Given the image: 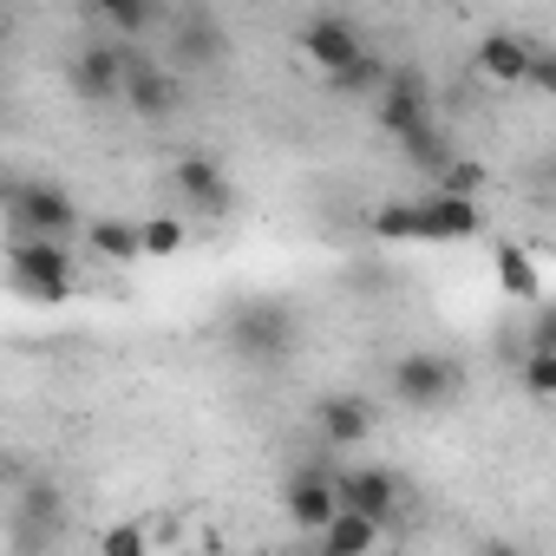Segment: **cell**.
Wrapping results in <instances>:
<instances>
[{"instance_id":"12","label":"cell","mask_w":556,"mask_h":556,"mask_svg":"<svg viewBox=\"0 0 556 556\" xmlns=\"http://www.w3.org/2000/svg\"><path fill=\"white\" fill-rule=\"evenodd\" d=\"M341 510L374 517V523L393 530V517L406 510V484H400V471H393V465H348V471H341Z\"/></svg>"},{"instance_id":"15","label":"cell","mask_w":556,"mask_h":556,"mask_svg":"<svg viewBox=\"0 0 556 556\" xmlns=\"http://www.w3.org/2000/svg\"><path fill=\"white\" fill-rule=\"evenodd\" d=\"M125 105H131L138 118H170V112H177V66H170V60H157V53H138V47H131Z\"/></svg>"},{"instance_id":"28","label":"cell","mask_w":556,"mask_h":556,"mask_svg":"<svg viewBox=\"0 0 556 556\" xmlns=\"http://www.w3.org/2000/svg\"><path fill=\"white\" fill-rule=\"evenodd\" d=\"M471 556H530V549H523V543H510V536H484Z\"/></svg>"},{"instance_id":"24","label":"cell","mask_w":556,"mask_h":556,"mask_svg":"<svg viewBox=\"0 0 556 556\" xmlns=\"http://www.w3.org/2000/svg\"><path fill=\"white\" fill-rule=\"evenodd\" d=\"M439 190H445V197H471V203H478V190H484V164H471V157H452V170L439 177Z\"/></svg>"},{"instance_id":"9","label":"cell","mask_w":556,"mask_h":556,"mask_svg":"<svg viewBox=\"0 0 556 556\" xmlns=\"http://www.w3.org/2000/svg\"><path fill=\"white\" fill-rule=\"evenodd\" d=\"M170 190H177V203L197 210V216H229V210H236V184H229V170H223L216 151H184V157L170 164Z\"/></svg>"},{"instance_id":"20","label":"cell","mask_w":556,"mask_h":556,"mask_svg":"<svg viewBox=\"0 0 556 556\" xmlns=\"http://www.w3.org/2000/svg\"><path fill=\"white\" fill-rule=\"evenodd\" d=\"M86 236H92V255H105V262H144V223L105 216V223H92Z\"/></svg>"},{"instance_id":"25","label":"cell","mask_w":556,"mask_h":556,"mask_svg":"<svg viewBox=\"0 0 556 556\" xmlns=\"http://www.w3.org/2000/svg\"><path fill=\"white\" fill-rule=\"evenodd\" d=\"M99 556H151V543H144V530H138V523H105Z\"/></svg>"},{"instance_id":"8","label":"cell","mask_w":556,"mask_h":556,"mask_svg":"<svg viewBox=\"0 0 556 556\" xmlns=\"http://www.w3.org/2000/svg\"><path fill=\"white\" fill-rule=\"evenodd\" d=\"M66 79L86 105H125V79H131V47L118 40H86L66 60Z\"/></svg>"},{"instance_id":"27","label":"cell","mask_w":556,"mask_h":556,"mask_svg":"<svg viewBox=\"0 0 556 556\" xmlns=\"http://www.w3.org/2000/svg\"><path fill=\"white\" fill-rule=\"evenodd\" d=\"M523 354H556V302H536L530 315V348Z\"/></svg>"},{"instance_id":"11","label":"cell","mask_w":556,"mask_h":556,"mask_svg":"<svg viewBox=\"0 0 556 556\" xmlns=\"http://www.w3.org/2000/svg\"><path fill=\"white\" fill-rule=\"evenodd\" d=\"M374 125H380L393 144L419 138L426 125H439V112H432V86H426L413 66H400V73H393V86H387V92H380V105H374Z\"/></svg>"},{"instance_id":"23","label":"cell","mask_w":556,"mask_h":556,"mask_svg":"<svg viewBox=\"0 0 556 556\" xmlns=\"http://www.w3.org/2000/svg\"><path fill=\"white\" fill-rule=\"evenodd\" d=\"M177 249H184V223H177V216H144V255L164 262V255H177Z\"/></svg>"},{"instance_id":"26","label":"cell","mask_w":556,"mask_h":556,"mask_svg":"<svg viewBox=\"0 0 556 556\" xmlns=\"http://www.w3.org/2000/svg\"><path fill=\"white\" fill-rule=\"evenodd\" d=\"M523 92L556 99V47H536V53H530V79H523Z\"/></svg>"},{"instance_id":"19","label":"cell","mask_w":556,"mask_h":556,"mask_svg":"<svg viewBox=\"0 0 556 556\" xmlns=\"http://www.w3.org/2000/svg\"><path fill=\"white\" fill-rule=\"evenodd\" d=\"M491 262H497V289H504L510 302H523V308H536V302H543L536 262H530V255H523L517 242H497V255H491Z\"/></svg>"},{"instance_id":"18","label":"cell","mask_w":556,"mask_h":556,"mask_svg":"<svg viewBox=\"0 0 556 556\" xmlns=\"http://www.w3.org/2000/svg\"><path fill=\"white\" fill-rule=\"evenodd\" d=\"M157 21H170L164 8H144V0H99L92 8V27H99V40H131V34H144V27H157Z\"/></svg>"},{"instance_id":"22","label":"cell","mask_w":556,"mask_h":556,"mask_svg":"<svg viewBox=\"0 0 556 556\" xmlns=\"http://www.w3.org/2000/svg\"><path fill=\"white\" fill-rule=\"evenodd\" d=\"M517 380H523V393L530 400H556V354H523V367H517Z\"/></svg>"},{"instance_id":"14","label":"cell","mask_w":556,"mask_h":556,"mask_svg":"<svg viewBox=\"0 0 556 556\" xmlns=\"http://www.w3.org/2000/svg\"><path fill=\"white\" fill-rule=\"evenodd\" d=\"M223 53H229V34L216 14H203V8L170 14V53H164L170 66H223Z\"/></svg>"},{"instance_id":"3","label":"cell","mask_w":556,"mask_h":556,"mask_svg":"<svg viewBox=\"0 0 556 556\" xmlns=\"http://www.w3.org/2000/svg\"><path fill=\"white\" fill-rule=\"evenodd\" d=\"M8 289L21 302L60 308L73 295V249L66 242H40V236H14L8 242Z\"/></svg>"},{"instance_id":"5","label":"cell","mask_w":556,"mask_h":556,"mask_svg":"<svg viewBox=\"0 0 556 556\" xmlns=\"http://www.w3.org/2000/svg\"><path fill=\"white\" fill-rule=\"evenodd\" d=\"M66 523V491L53 478H27L14 471V510H8V536H14V556H47L53 536Z\"/></svg>"},{"instance_id":"1","label":"cell","mask_w":556,"mask_h":556,"mask_svg":"<svg viewBox=\"0 0 556 556\" xmlns=\"http://www.w3.org/2000/svg\"><path fill=\"white\" fill-rule=\"evenodd\" d=\"M380 242H471L484 229V210L471 197H426V203H380L367 223Z\"/></svg>"},{"instance_id":"21","label":"cell","mask_w":556,"mask_h":556,"mask_svg":"<svg viewBox=\"0 0 556 556\" xmlns=\"http://www.w3.org/2000/svg\"><path fill=\"white\" fill-rule=\"evenodd\" d=\"M400 151H406V164H419V170H432V177H445V170H452V157H458V151H452V138H445V125H426V131H419V138H406Z\"/></svg>"},{"instance_id":"17","label":"cell","mask_w":556,"mask_h":556,"mask_svg":"<svg viewBox=\"0 0 556 556\" xmlns=\"http://www.w3.org/2000/svg\"><path fill=\"white\" fill-rule=\"evenodd\" d=\"M380 549H387V523H374V517L341 510V517L321 530V556H380Z\"/></svg>"},{"instance_id":"10","label":"cell","mask_w":556,"mask_h":556,"mask_svg":"<svg viewBox=\"0 0 556 556\" xmlns=\"http://www.w3.org/2000/svg\"><path fill=\"white\" fill-rule=\"evenodd\" d=\"M282 510H289L295 530L321 536V530L341 517V471H328V465H295L289 484H282Z\"/></svg>"},{"instance_id":"7","label":"cell","mask_w":556,"mask_h":556,"mask_svg":"<svg viewBox=\"0 0 556 556\" xmlns=\"http://www.w3.org/2000/svg\"><path fill=\"white\" fill-rule=\"evenodd\" d=\"M295 47H302V60L334 86L341 73H354L367 53H374V40L348 21V14H315V21H302V34H295Z\"/></svg>"},{"instance_id":"6","label":"cell","mask_w":556,"mask_h":556,"mask_svg":"<svg viewBox=\"0 0 556 556\" xmlns=\"http://www.w3.org/2000/svg\"><path fill=\"white\" fill-rule=\"evenodd\" d=\"M458 387H465V374H458V361L439 354V348H413V354L393 361V400H400L406 413H445V406L458 400Z\"/></svg>"},{"instance_id":"4","label":"cell","mask_w":556,"mask_h":556,"mask_svg":"<svg viewBox=\"0 0 556 556\" xmlns=\"http://www.w3.org/2000/svg\"><path fill=\"white\" fill-rule=\"evenodd\" d=\"M223 334H229V354L249 361V367H282L295 354V341H302V328H295V315L282 302H236Z\"/></svg>"},{"instance_id":"13","label":"cell","mask_w":556,"mask_h":556,"mask_svg":"<svg viewBox=\"0 0 556 556\" xmlns=\"http://www.w3.org/2000/svg\"><path fill=\"white\" fill-rule=\"evenodd\" d=\"M308 419H315V439H321V445H334V452L367 445V439H374V426H380V413H374V400H367V393H321Z\"/></svg>"},{"instance_id":"16","label":"cell","mask_w":556,"mask_h":556,"mask_svg":"<svg viewBox=\"0 0 556 556\" xmlns=\"http://www.w3.org/2000/svg\"><path fill=\"white\" fill-rule=\"evenodd\" d=\"M530 53H536V40H523V34H484L478 47H471V66L484 73V79H497V86H523L530 79Z\"/></svg>"},{"instance_id":"2","label":"cell","mask_w":556,"mask_h":556,"mask_svg":"<svg viewBox=\"0 0 556 556\" xmlns=\"http://www.w3.org/2000/svg\"><path fill=\"white\" fill-rule=\"evenodd\" d=\"M0 210H8V223H14V236H40V242H66L73 229H79V203H73V190L66 184H53V177H8V190H0Z\"/></svg>"}]
</instances>
